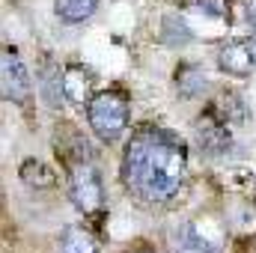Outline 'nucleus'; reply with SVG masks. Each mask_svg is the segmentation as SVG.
I'll list each match as a JSON object with an SVG mask.
<instances>
[{
    "instance_id": "nucleus-10",
    "label": "nucleus",
    "mask_w": 256,
    "mask_h": 253,
    "mask_svg": "<svg viewBox=\"0 0 256 253\" xmlns=\"http://www.w3.org/2000/svg\"><path fill=\"white\" fill-rule=\"evenodd\" d=\"M63 253H98V242L86 226H68L60 242Z\"/></svg>"
},
{
    "instance_id": "nucleus-5",
    "label": "nucleus",
    "mask_w": 256,
    "mask_h": 253,
    "mask_svg": "<svg viewBox=\"0 0 256 253\" xmlns=\"http://www.w3.org/2000/svg\"><path fill=\"white\" fill-rule=\"evenodd\" d=\"M90 90H92V74L84 66H68L63 74V96L72 104H90Z\"/></svg>"
},
{
    "instance_id": "nucleus-15",
    "label": "nucleus",
    "mask_w": 256,
    "mask_h": 253,
    "mask_svg": "<svg viewBox=\"0 0 256 253\" xmlns=\"http://www.w3.org/2000/svg\"><path fill=\"white\" fill-rule=\"evenodd\" d=\"M248 51H250V60H254V66H256V36L248 39Z\"/></svg>"
},
{
    "instance_id": "nucleus-9",
    "label": "nucleus",
    "mask_w": 256,
    "mask_h": 253,
    "mask_svg": "<svg viewBox=\"0 0 256 253\" xmlns=\"http://www.w3.org/2000/svg\"><path fill=\"white\" fill-rule=\"evenodd\" d=\"M96 9H98V0H54V12L66 24H80L92 18Z\"/></svg>"
},
{
    "instance_id": "nucleus-11",
    "label": "nucleus",
    "mask_w": 256,
    "mask_h": 253,
    "mask_svg": "<svg viewBox=\"0 0 256 253\" xmlns=\"http://www.w3.org/2000/svg\"><path fill=\"white\" fill-rule=\"evenodd\" d=\"M21 179H24L30 188H51V185H54V170H51L48 164L30 158V161L21 164Z\"/></svg>"
},
{
    "instance_id": "nucleus-2",
    "label": "nucleus",
    "mask_w": 256,
    "mask_h": 253,
    "mask_svg": "<svg viewBox=\"0 0 256 253\" xmlns=\"http://www.w3.org/2000/svg\"><path fill=\"white\" fill-rule=\"evenodd\" d=\"M86 114H90V128L110 143L128 128V98L116 90H104L92 96V102L86 104Z\"/></svg>"
},
{
    "instance_id": "nucleus-7",
    "label": "nucleus",
    "mask_w": 256,
    "mask_h": 253,
    "mask_svg": "<svg viewBox=\"0 0 256 253\" xmlns=\"http://www.w3.org/2000/svg\"><path fill=\"white\" fill-rule=\"evenodd\" d=\"M218 63L226 74H236V78H244L250 74L254 68V60H250V51H248V42H230L220 48L218 54Z\"/></svg>"
},
{
    "instance_id": "nucleus-1",
    "label": "nucleus",
    "mask_w": 256,
    "mask_h": 253,
    "mask_svg": "<svg viewBox=\"0 0 256 253\" xmlns=\"http://www.w3.org/2000/svg\"><path fill=\"white\" fill-rule=\"evenodd\" d=\"M188 176L185 143L164 128H137L122 155V185L146 206L173 200Z\"/></svg>"
},
{
    "instance_id": "nucleus-14",
    "label": "nucleus",
    "mask_w": 256,
    "mask_h": 253,
    "mask_svg": "<svg viewBox=\"0 0 256 253\" xmlns=\"http://www.w3.org/2000/svg\"><path fill=\"white\" fill-rule=\"evenodd\" d=\"M244 15H248V24L256 27V0H248L244 3Z\"/></svg>"
},
{
    "instance_id": "nucleus-3",
    "label": "nucleus",
    "mask_w": 256,
    "mask_h": 253,
    "mask_svg": "<svg viewBox=\"0 0 256 253\" xmlns=\"http://www.w3.org/2000/svg\"><path fill=\"white\" fill-rule=\"evenodd\" d=\"M72 200L78 206V212L84 214H96L104 206V188L98 179V170L92 164H74L72 170Z\"/></svg>"
},
{
    "instance_id": "nucleus-4",
    "label": "nucleus",
    "mask_w": 256,
    "mask_h": 253,
    "mask_svg": "<svg viewBox=\"0 0 256 253\" xmlns=\"http://www.w3.org/2000/svg\"><path fill=\"white\" fill-rule=\"evenodd\" d=\"M0 78H3V98H6V102L21 104V102L30 98L33 84H30L27 66L21 63V57H18L12 48L3 51V60H0Z\"/></svg>"
},
{
    "instance_id": "nucleus-8",
    "label": "nucleus",
    "mask_w": 256,
    "mask_h": 253,
    "mask_svg": "<svg viewBox=\"0 0 256 253\" xmlns=\"http://www.w3.org/2000/svg\"><path fill=\"white\" fill-rule=\"evenodd\" d=\"M176 253H220V238H208L196 224H188L176 238Z\"/></svg>"
},
{
    "instance_id": "nucleus-6",
    "label": "nucleus",
    "mask_w": 256,
    "mask_h": 253,
    "mask_svg": "<svg viewBox=\"0 0 256 253\" xmlns=\"http://www.w3.org/2000/svg\"><path fill=\"white\" fill-rule=\"evenodd\" d=\"M196 143H200L208 155H220V152L230 149V131H226V126L214 122L212 116H202V120L196 122Z\"/></svg>"
},
{
    "instance_id": "nucleus-12",
    "label": "nucleus",
    "mask_w": 256,
    "mask_h": 253,
    "mask_svg": "<svg viewBox=\"0 0 256 253\" xmlns=\"http://www.w3.org/2000/svg\"><path fill=\"white\" fill-rule=\"evenodd\" d=\"M188 9L206 12L212 18H230V0H185Z\"/></svg>"
},
{
    "instance_id": "nucleus-13",
    "label": "nucleus",
    "mask_w": 256,
    "mask_h": 253,
    "mask_svg": "<svg viewBox=\"0 0 256 253\" xmlns=\"http://www.w3.org/2000/svg\"><path fill=\"white\" fill-rule=\"evenodd\" d=\"M54 86H60V68L45 66V72H42V92H45V98H48L51 108H60V98L54 96Z\"/></svg>"
}]
</instances>
